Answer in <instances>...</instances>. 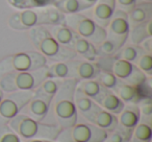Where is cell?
<instances>
[{
    "label": "cell",
    "mask_w": 152,
    "mask_h": 142,
    "mask_svg": "<svg viewBox=\"0 0 152 142\" xmlns=\"http://www.w3.org/2000/svg\"><path fill=\"white\" fill-rule=\"evenodd\" d=\"M97 104L101 107L103 110L112 113L114 115H118L123 108L125 107V104L112 91V90H105L103 95L100 97V99L97 102Z\"/></svg>",
    "instance_id": "7402d4cb"
},
{
    "label": "cell",
    "mask_w": 152,
    "mask_h": 142,
    "mask_svg": "<svg viewBox=\"0 0 152 142\" xmlns=\"http://www.w3.org/2000/svg\"><path fill=\"white\" fill-rule=\"evenodd\" d=\"M107 133L91 123L77 122L69 129H61L56 142H104Z\"/></svg>",
    "instance_id": "9c48e42d"
},
{
    "label": "cell",
    "mask_w": 152,
    "mask_h": 142,
    "mask_svg": "<svg viewBox=\"0 0 152 142\" xmlns=\"http://www.w3.org/2000/svg\"><path fill=\"white\" fill-rule=\"evenodd\" d=\"M137 108L141 115V120L151 123L152 121V100L150 97H142L137 102Z\"/></svg>",
    "instance_id": "1f68e13d"
},
{
    "label": "cell",
    "mask_w": 152,
    "mask_h": 142,
    "mask_svg": "<svg viewBox=\"0 0 152 142\" xmlns=\"http://www.w3.org/2000/svg\"><path fill=\"white\" fill-rule=\"evenodd\" d=\"M76 89L83 93L86 96L93 99L97 104L103 93L105 92V88L102 87L96 79H83L77 82Z\"/></svg>",
    "instance_id": "44dd1931"
},
{
    "label": "cell",
    "mask_w": 152,
    "mask_h": 142,
    "mask_svg": "<svg viewBox=\"0 0 152 142\" xmlns=\"http://www.w3.org/2000/svg\"><path fill=\"white\" fill-rule=\"evenodd\" d=\"M115 94L124 102L125 104H137L142 96L140 94L139 88L128 85L124 82H119L118 85L113 90Z\"/></svg>",
    "instance_id": "d6986e66"
},
{
    "label": "cell",
    "mask_w": 152,
    "mask_h": 142,
    "mask_svg": "<svg viewBox=\"0 0 152 142\" xmlns=\"http://www.w3.org/2000/svg\"><path fill=\"white\" fill-rule=\"evenodd\" d=\"M23 142H56L55 140H47V139H31V140H23Z\"/></svg>",
    "instance_id": "f35d334b"
},
{
    "label": "cell",
    "mask_w": 152,
    "mask_h": 142,
    "mask_svg": "<svg viewBox=\"0 0 152 142\" xmlns=\"http://www.w3.org/2000/svg\"><path fill=\"white\" fill-rule=\"evenodd\" d=\"M65 14L54 5L38 9L21 10L12 14L9 18V26L15 30H29L36 26L65 24Z\"/></svg>",
    "instance_id": "7a4b0ae2"
},
{
    "label": "cell",
    "mask_w": 152,
    "mask_h": 142,
    "mask_svg": "<svg viewBox=\"0 0 152 142\" xmlns=\"http://www.w3.org/2000/svg\"><path fill=\"white\" fill-rule=\"evenodd\" d=\"M34 96V91H16L4 93L0 102V127L9 124Z\"/></svg>",
    "instance_id": "30bf717a"
},
{
    "label": "cell",
    "mask_w": 152,
    "mask_h": 142,
    "mask_svg": "<svg viewBox=\"0 0 152 142\" xmlns=\"http://www.w3.org/2000/svg\"><path fill=\"white\" fill-rule=\"evenodd\" d=\"M28 36L36 50L44 55L47 61L54 63L69 61L77 57L73 49L59 44L45 26H36L30 28L28 30Z\"/></svg>",
    "instance_id": "3957f363"
},
{
    "label": "cell",
    "mask_w": 152,
    "mask_h": 142,
    "mask_svg": "<svg viewBox=\"0 0 152 142\" xmlns=\"http://www.w3.org/2000/svg\"><path fill=\"white\" fill-rule=\"evenodd\" d=\"M116 2V9L122 10L124 12H128L131 10L139 1L137 0H115Z\"/></svg>",
    "instance_id": "8d00e7d4"
},
{
    "label": "cell",
    "mask_w": 152,
    "mask_h": 142,
    "mask_svg": "<svg viewBox=\"0 0 152 142\" xmlns=\"http://www.w3.org/2000/svg\"><path fill=\"white\" fill-rule=\"evenodd\" d=\"M135 67L141 70L147 77H151L152 75V54L148 52H144L137 62L134 63Z\"/></svg>",
    "instance_id": "d6a6232c"
},
{
    "label": "cell",
    "mask_w": 152,
    "mask_h": 142,
    "mask_svg": "<svg viewBox=\"0 0 152 142\" xmlns=\"http://www.w3.org/2000/svg\"><path fill=\"white\" fill-rule=\"evenodd\" d=\"M0 142H23V140L7 124L0 127Z\"/></svg>",
    "instance_id": "e575fe53"
},
{
    "label": "cell",
    "mask_w": 152,
    "mask_h": 142,
    "mask_svg": "<svg viewBox=\"0 0 152 142\" xmlns=\"http://www.w3.org/2000/svg\"><path fill=\"white\" fill-rule=\"evenodd\" d=\"M74 102L78 113V117L83 118V120H86L98 107V104L93 99L86 96L77 89L75 90V94H74Z\"/></svg>",
    "instance_id": "603a6c76"
},
{
    "label": "cell",
    "mask_w": 152,
    "mask_h": 142,
    "mask_svg": "<svg viewBox=\"0 0 152 142\" xmlns=\"http://www.w3.org/2000/svg\"><path fill=\"white\" fill-rule=\"evenodd\" d=\"M152 127L151 123L141 120L131 133L129 142H151Z\"/></svg>",
    "instance_id": "83f0119b"
},
{
    "label": "cell",
    "mask_w": 152,
    "mask_h": 142,
    "mask_svg": "<svg viewBox=\"0 0 152 142\" xmlns=\"http://www.w3.org/2000/svg\"><path fill=\"white\" fill-rule=\"evenodd\" d=\"M48 61L38 51H22L10 54L0 61V77L10 72H24L41 69Z\"/></svg>",
    "instance_id": "52a82bcc"
},
{
    "label": "cell",
    "mask_w": 152,
    "mask_h": 142,
    "mask_svg": "<svg viewBox=\"0 0 152 142\" xmlns=\"http://www.w3.org/2000/svg\"><path fill=\"white\" fill-rule=\"evenodd\" d=\"M9 127L22 140L47 139L56 140L61 129L58 125L37 121L20 113L9 122Z\"/></svg>",
    "instance_id": "277c9868"
},
{
    "label": "cell",
    "mask_w": 152,
    "mask_h": 142,
    "mask_svg": "<svg viewBox=\"0 0 152 142\" xmlns=\"http://www.w3.org/2000/svg\"><path fill=\"white\" fill-rule=\"evenodd\" d=\"M98 57H114L119 50V47L108 39H105L103 42L96 46Z\"/></svg>",
    "instance_id": "836d02e7"
},
{
    "label": "cell",
    "mask_w": 152,
    "mask_h": 142,
    "mask_svg": "<svg viewBox=\"0 0 152 142\" xmlns=\"http://www.w3.org/2000/svg\"><path fill=\"white\" fill-rule=\"evenodd\" d=\"M137 1H146V2H151L152 0H137Z\"/></svg>",
    "instance_id": "b9f144b4"
},
{
    "label": "cell",
    "mask_w": 152,
    "mask_h": 142,
    "mask_svg": "<svg viewBox=\"0 0 152 142\" xmlns=\"http://www.w3.org/2000/svg\"><path fill=\"white\" fill-rule=\"evenodd\" d=\"M127 17L130 27L144 23L152 19V2L141 1L127 12Z\"/></svg>",
    "instance_id": "e0dca14e"
},
{
    "label": "cell",
    "mask_w": 152,
    "mask_h": 142,
    "mask_svg": "<svg viewBox=\"0 0 152 142\" xmlns=\"http://www.w3.org/2000/svg\"><path fill=\"white\" fill-rule=\"evenodd\" d=\"M77 79H64L58 91L50 102L48 114L43 122L58 125L61 129H69L78 121V113L74 102Z\"/></svg>",
    "instance_id": "6da1fadb"
},
{
    "label": "cell",
    "mask_w": 152,
    "mask_h": 142,
    "mask_svg": "<svg viewBox=\"0 0 152 142\" xmlns=\"http://www.w3.org/2000/svg\"><path fill=\"white\" fill-rule=\"evenodd\" d=\"M90 10L92 19L99 26L105 28L116 11V2L115 0H98Z\"/></svg>",
    "instance_id": "9a60e30c"
},
{
    "label": "cell",
    "mask_w": 152,
    "mask_h": 142,
    "mask_svg": "<svg viewBox=\"0 0 152 142\" xmlns=\"http://www.w3.org/2000/svg\"><path fill=\"white\" fill-rule=\"evenodd\" d=\"M56 0H9V3L19 10L38 9L52 5Z\"/></svg>",
    "instance_id": "f546056e"
},
{
    "label": "cell",
    "mask_w": 152,
    "mask_h": 142,
    "mask_svg": "<svg viewBox=\"0 0 152 142\" xmlns=\"http://www.w3.org/2000/svg\"><path fill=\"white\" fill-rule=\"evenodd\" d=\"M3 95H4V92L2 91V90L0 89V102L2 100V98H3Z\"/></svg>",
    "instance_id": "60d3db41"
},
{
    "label": "cell",
    "mask_w": 152,
    "mask_h": 142,
    "mask_svg": "<svg viewBox=\"0 0 152 142\" xmlns=\"http://www.w3.org/2000/svg\"><path fill=\"white\" fill-rule=\"evenodd\" d=\"M85 121L103 129L106 133L114 131L117 127V124H118L116 115L103 110L101 107H99V104L96 108V110Z\"/></svg>",
    "instance_id": "2e32d148"
},
{
    "label": "cell",
    "mask_w": 152,
    "mask_h": 142,
    "mask_svg": "<svg viewBox=\"0 0 152 142\" xmlns=\"http://www.w3.org/2000/svg\"><path fill=\"white\" fill-rule=\"evenodd\" d=\"M53 5L65 15L83 13V11L91 9L83 0H56Z\"/></svg>",
    "instance_id": "d4e9b609"
},
{
    "label": "cell",
    "mask_w": 152,
    "mask_h": 142,
    "mask_svg": "<svg viewBox=\"0 0 152 142\" xmlns=\"http://www.w3.org/2000/svg\"><path fill=\"white\" fill-rule=\"evenodd\" d=\"M65 24L78 37L90 41L95 46L106 39V30L99 26L91 17L83 13L66 15Z\"/></svg>",
    "instance_id": "ba28073f"
},
{
    "label": "cell",
    "mask_w": 152,
    "mask_h": 142,
    "mask_svg": "<svg viewBox=\"0 0 152 142\" xmlns=\"http://www.w3.org/2000/svg\"><path fill=\"white\" fill-rule=\"evenodd\" d=\"M151 25L152 19L149 20V21L144 22V23L137 24V25L133 26V27H130L126 43H130V44L133 45H140L146 39L152 37Z\"/></svg>",
    "instance_id": "cb8c5ba5"
},
{
    "label": "cell",
    "mask_w": 152,
    "mask_h": 142,
    "mask_svg": "<svg viewBox=\"0 0 152 142\" xmlns=\"http://www.w3.org/2000/svg\"><path fill=\"white\" fill-rule=\"evenodd\" d=\"M96 81L105 89L107 90H114L116 88V86L118 85V83L120 82V79H118L112 72L106 71V70H101L100 69L99 73H98Z\"/></svg>",
    "instance_id": "4dcf8cb0"
},
{
    "label": "cell",
    "mask_w": 152,
    "mask_h": 142,
    "mask_svg": "<svg viewBox=\"0 0 152 142\" xmlns=\"http://www.w3.org/2000/svg\"><path fill=\"white\" fill-rule=\"evenodd\" d=\"M144 52H146V51L140 45H133L130 44V43H125L121 48H119V50L117 51V53L114 57L134 64L137 62V60Z\"/></svg>",
    "instance_id": "484cf974"
},
{
    "label": "cell",
    "mask_w": 152,
    "mask_h": 142,
    "mask_svg": "<svg viewBox=\"0 0 152 142\" xmlns=\"http://www.w3.org/2000/svg\"><path fill=\"white\" fill-rule=\"evenodd\" d=\"M105 30L106 39L114 42L119 48H121L127 42L130 30V24L126 12L116 9Z\"/></svg>",
    "instance_id": "8fae6325"
},
{
    "label": "cell",
    "mask_w": 152,
    "mask_h": 142,
    "mask_svg": "<svg viewBox=\"0 0 152 142\" xmlns=\"http://www.w3.org/2000/svg\"><path fill=\"white\" fill-rule=\"evenodd\" d=\"M64 79H53V77H47L34 91L39 92V93L43 94V95L47 96L49 98H53V96L56 94L58 91L59 87H61V83Z\"/></svg>",
    "instance_id": "f1b7e54d"
},
{
    "label": "cell",
    "mask_w": 152,
    "mask_h": 142,
    "mask_svg": "<svg viewBox=\"0 0 152 142\" xmlns=\"http://www.w3.org/2000/svg\"><path fill=\"white\" fill-rule=\"evenodd\" d=\"M95 63L101 70L112 72L121 82L137 88L144 85L147 79H149L135 67L134 64L116 57H99Z\"/></svg>",
    "instance_id": "5b68a950"
},
{
    "label": "cell",
    "mask_w": 152,
    "mask_h": 142,
    "mask_svg": "<svg viewBox=\"0 0 152 142\" xmlns=\"http://www.w3.org/2000/svg\"><path fill=\"white\" fill-rule=\"evenodd\" d=\"M140 46H141L146 52L151 53L152 52V37L146 39L145 41H143V42L140 44Z\"/></svg>",
    "instance_id": "74e56055"
},
{
    "label": "cell",
    "mask_w": 152,
    "mask_h": 142,
    "mask_svg": "<svg viewBox=\"0 0 152 142\" xmlns=\"http://www.w3.org/2000/svg\"><path fill=\"white\" fill-rule=\"evenodd\" d=\"M52 98H49L43 94L34 91V96L21 111V114L26 115L37 121H44L48 114L49 107Z\"/></svg>",
    "instance_id": "7c38bea8"
},
{
    "label": "cell",
    "mask_w": 152,
    "mask_h": 142,
    "mask_svg": "<svg viewBox=\"0 0 152 142\" xmlns=\"http://www.w3.org/2000/svg\"><path fill=\"white\" fill-rule=\"evenodd\" d=\"M47 77V66L34 71L10 72L0 77V89L4 93L16 91H34Z\"/></svg>",
    "instance_id": "8992f818"
},
{
    "label": "cell",
    "mask_w": 152,
    "mask_h": 142,
    "mask_svg": "<svg viewBox=\"0 0 152 142\" xmlns=\"http://www.w3.org/2000/svg\"><path fill=\"white\" fill-rule=\"evenodd\" d=\"M72 49L76 53L77 57H80L83 60L90 62H95L98 57L96 46L92 44L90 41L81 38V37H76L75 41L73 43Z\"/></svg>",
    "instance_id": "ffe728a7"
},
{
    "label": "cell",
    "mask_w": 152,
    "mask_h": 142,
    "mask_svg": "<svg viewBox=\"0 0 152 142\" xmlns=\"http://www.w3.org/2000/svg\"><path fill=\"white\" fill-rule=\"evenodd\" d=\"M117 127L131 136L133 129L141 121V115L137 104H125L123 110L117 115Z\"/></svg>",
    "instance_id": "5bb4252c"
},
{
    "label": "cell",
    "mask_w": 152,
    "mask_h": 142,
    "mask_svg": "<svg viewBox=\"0 0 152 142\" xmlns=\"http://www.w3.org/2000/svg\"><path fill=\"white\" fill-rule=\"evenodd\" d=\"M72 79L77 81L83 79H95L100 71V68L95 62L86 61L83 59L70 60Z\"/></svg>",
    "instance_id": "4fadbf2b"
},
{
    "label": "cell",
    "mask_w": 152,
    "mask_h": 142,
    "mask_svg": "<svg viewBox=\"0 0 152 142\" xmlns=\"http://www.w3.org/2000/svg\"><path fill=\"white\" fill-rule=\"evenodd\" d=\"M83 2H86L88 5H90V7H92L94 4H95L96 2H97L98 0H83Z\"/></svg>",
    "instance_id": "ab89813d"
},
{
    "label": "cell",
    "mask_w": 152,
    "mask_h": 142,
    "mask_svg": "<svg viewBox=\"0 0 152 142\" xmlns=\"http://www.w3.org/2000/svg\"><path fill=\"white\" fill-rule=\"evenodd\" d=\"M50 35L59 43L61 45L68 48H71L73 46V43L75 41L77 35L68 27L66 24H57V25H47L45 26Z\"/></svg>",
    "instance_id": "ac0fdd59"
},
{
    "label": "cell",
    "mask_w": 152,
    "mask_h": 142,
    "mask_svg": "<svg viewBox=\"0 0 152 142\" xmlns=\"http://www.w3.org/2000/svg\"><path fill=\"white\" fill-rule=\"evenodd\" d=\"M129 139H130V135L116 127L114 131L107 133L104 142H129Z\"/></svg>",
    "instance_id": "d590c367"
},
{
    "label": "cell",
    "mask_w": 152,
    "mask_h": 142,
    "mask_svg": "<svg viewBox=\"0 0 152 142\" xmlns=\"http://www.w3.org/2000/svg\"><path fill=\"white\" fill-rule=\"evenodd\" d=\"M69 61L54 62V63H51L50 65H47L48 77H53V79H72L71 66H70Z\"/></svg>",
    "instance_id": "4316f807"
}]
</instances>
